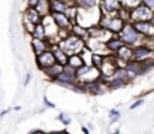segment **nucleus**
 Listing matches in <instances>:
<instances>
[{"instance_id":"nucleus-25","label":"nucleus","mask_w":154,"mask_h":134,"mask_svg":"<svg viewBox=\"0 0 154 134\" xmlns=\"http://www.w3.org/2000/svg\"><path fill=\"white\" fill-rule=\"evenodd\" d=\"M50 4H51V1H50V0H39V1H38V4L35 6V9H36L42 16H45V15L51 13V10H50Z\"/></svg>"},{"instance_id":"nucleus-2","label":"nucleus","mask_w":154,"mask_h":134,"mask_svg":"<svg viewBox=\"0 0 154 134\" xmlns=\"http://www.w3.org/2000/svg\"><path fill=\"white\" fill-rule=\"evenodd\" d=\"M58 45L67 55H73V54H81L82 52V49L85 48V40L70 33L66 39L60 40Z\"/></svg>"},{"instance_id":"nucleus-30","label":"nucleus","mask_w":154,"mask_h":134,"mask_svg":"<svg viewBox=\"0 0 154 134\" xmlns=\"http://www.w3.org/2000/svg\"><path fill=\"white\" fill-rule=\"evenodd\" d=\"M58 121H60L63 125H69V124L72 122V118H70L67 113H63V112H61V113L58 115Z\"/></svg>"},{"instance_id":"nucleus-41","label":"nucleus","mask_w":154,"mask_h":134,"mask_svg":"<svg viewBox=\"0 0 154 134\" xmlns=\"http://www.w3.org/2000/svg\"><path fill=\"white\" fill-rule=\"evenodd\" d=\"M151 22H153V25H154V16H153V18H151Z\"/></svg>"},{"instance_id":"nucleus-20","label":"nucleus","mask_w":154,"mask_h":134,"mask_svg":"<svg viewBox=\"0 0 154 134\" xmlns=\"http://www.w3.org/2000/svg\"><path fill=\"white\" fill-rule=\"evenodd\" d=\"M123 45L124 43H123V40L120 39L118 34H112V36L106 40V48H108V51H109L111 54H115Z\"/></svg>"},{"instance_id":"nucleus-18","label":"nucleus","mask_w":154,"mask_h":134,"mask_svg":"<svg viewBox=\"0 0 154 134\" xmlns=\"http://www.w3.org/2000/svg\"><path fill=\"white\" fill-rule=\"evenodd\" d=\"M51 15H52V18H54V21H55V24H57L60 28H69V30H70L73 21H72L66 13H57V12H52Z\"/></svg>"},{"instance_id":"nucleus-16","label":"nucleus","mask_w":154,"mask_h":134,"mask_svg":"<svg viewBox=\"0 0 154 134\" xmlns=\"http://www.w3.org/2000/svg\"><path fill=\"white\" fill-rule=\"evenodd\" d=\"M23 21L24 22H30V24H39V22H42V15L35 9V7H26V10H24V13H23Z\"/></svg>"},{"instance_id":"nucleus-3","label":"nucleus","mask_w":154,"mask_h":134,"mask_svg":"<svg viewBox=\"0 0 154 134\" xmlns=\"http://www.w3.org/2000/svg\"><path fill=\"white\" fill-rule=\"evenodd\" d=\"M102 78V73H100V69L91 66V64H84L82 67L76 69V79L78 82L81 84H85V82H91V81H97Z\"/></svg>"},{"instance_id":"nucleus-24","label":"nucleus","mask_w":154,"mask_h":134,"mask_svg":"<svg viewBox=\"0 0 154 134\" xmlns=\"http://www.w3.org/2000/svg\"><path fill=\"white\" fill-rule=\"evenodd\" d=\"M67 64L76 70V69L82 67L85 63H84V60H82L81 54H73V55H69V61H67Z\"/></svg>"},{"instance_id":"nucleus-17","label":"nucleus","mask_w":154,"mask_h":134,"mask_svg":"<svg viewBox=\"0 0 154 134\" xmlns=\"http://www.w3.org/2000/svg\"><path fill=\"white\" fill-rule=\"evenodd\" d=\"M32 49L35 52V55H39L48 49H51V43L45 39H36V37H32Z\"/></svg>"},{"instance_id":"nucleus-39","label":"nucleus","mask_w":154,"mask_h":134,"mask_svg":"<svg viewBox=\"0 0 154 134\" xmlns=\"http://www.w3.org/2000/svg\"><path fill=\"white\" fill-rule=\"evenodd\" d=\"M48 134H67V133L63 130V131H52V133H48Z\"/></svg>"},{"instance_id":"nucleus-27","label":"nucleus","mask_w":154,"mask_h":134,"mask_svg":"<svg viewBox=\"0 0 154 134\" xmlns=\"http://www.w3.org/2000/svg\"><path fill=\"white\" fill-rule=\"evenodd\" d=\"M32 37H36V39H45L47 40V31H45V27L42 22L36 24L33 33H32Z\"/></svg>"},{"instance_id":"nucleus-15","label":"nucleus","mask_w":154,"mask_h":134,"mask_svg":"<svg viewBox=\"0 0 154 134\" xmlns=\"http://www.w3.org/2000/svg\"><path fill=\"white\" fill-rule=\"evenodd\" d=\"M124 69L127 70V75H129L130 79H133V78H136V76H141V75H144V73L147 72L145 67H144V64L139 63V61H135V60L129 61V63L124 66Z\"/></svg>"},{"instance_id":"nucleus-38","label":"nucleus","mask_w":154,"mask_h":134,"mask_svg":"<svg viewBox=\"0 0 154 134\" xmlns=\"http://www.w3.org/2000/svg\"><path fill=\"white\" fill-rule=\"evenodd\" d=\"M30 134H47V133H44L42 130H35V131H32Z\"/></svg>"},{"instance_id":"nucleus-12","label":"nucleus","mask_w":154,"mask_h":134,"mask_svg":"<svg viewBox=\"0 0 154 134\" xmlns=\"http://www.w3.org/2000/svg\"><path fill=\"white\" fill-rule=\"evenodd\" d=\"M132 24H133V27L136 28V31H138L141 36H144L145 39L154 36V25L151 21H133Z\"/></svg>"},{"instance_id":"nucleus-1","label":"nucleus","mask_w":154,"mask_h":134,"mask_svg":"<svg viewBox=\"0 0 154 134\" xmlns=\"http://www.w3.org/2000/svg\"><path fill=\"white\" fill-rule=\"evenodd\" d=\"M118 36H120V39L123 40V43L127 45V46H132V48H135V46H138V45H142L145 42V37L141 36V34L136 31V28L133 27L132 22H126V24L123 25V28L118 31Z\"/></svg>"},{"instance_id":"nucleus-31","label":"nucleus","mask_w":154,"mask_h":134,"mask_svg":"<svg viewBox=\"0 0 154 134\" xmlns=\"http://www.w3.org/2000/svg\"><path fill=\"white\" fill-rule=\"evenodd\" d=\"M120 116H121V113H120L117 109H111V110H109V118H111V122L118 121V119H120Z\"/></svg>"},{"instance_id":"nucleus-14","label":"nucleus","mask_w":154,"mask_h":134,"mask_svg":"<svg viewBox=\"0 0 154 134\" xmlns=\"http://www.w3.org/2000/svg\"><path fill=\"white\" fill-rule=\"evenodd\" d=\"M115 57H117L118 66H121V63H123V66H126L129 61L133 60V48H132V46H127V45H123V46L115 52Z\"/></svg>"},{"instance_id":"nucleus-19","label":"nucleus","mask_w":154,"mask_h":134,"mask_svg":"<svg viewBox=\"0 0 154 134\" xmlns=\"http://www.w3.org/2000/svg\"><path fill=\"white\" fill-rule=\"evenodd\" d=\"M51 51L54 52V55H55V61H57V63H60V64H63V66L67 64V61H69V55L60 48V45L58 43L51 45Z\"/></svg>"},{"instance_id":"nucleus-5","label":"nucleus","mask_w":154,"mask_h":134,"mask_svg":"<svg viewBox=\"0 0 154 134\" xmlns=\"http://www.w3.org/2000/svg\"><path fill=\"white\" fill-rule=\"evenodd\" d=\"M153 16H154V10H151L144 3H141L139 6L132 9V12H130V22H133V21H151Z\"/></svg>"},{"instance_id":"nucleus-10","label":"nucleus","mask_w":154,"mask_h":134,"mask_svg":"<svg viewBox=\"0 0 154 134\" xmlns=\"http://www.w3.org/2000/svg\"><path fill=\"white\" fill-rule=\"evenodd\" d=\"M52 82L57 84V85H60V87H63V88H70L72 85H75V84L78 82V79H76V75H75V73L63 72V73H60Z\"/></svg>"},{"instance_id":"nucleus-33","label":"nucleus","mask_w":154,"mask_h":134,"mask_svg":"<svg viewBox=\"0 0 154 134\" xmlns=\"http://www.w3.org/2000/svg\"><path fill=\"white\" fill-rule=\"evenodd\" d=\"M142 3H144L145 6H148L151 10H154V0H142Z\"/></svg>"},{"instance_id":"nucleus-11","label":"nucleus","mask_w":154,"mask_h":134,"mask_svg":"<svg viewBox=\"0 0 154 134\" xmlns=\"http://www.w3.org/2000/svg\"><path fill=\"white\" fill-rule=\"evenodd\" d=\"M112 34L114 33H111L109 30H106L100 24L93 25V27L88 28V37H93V39H97V40H102V42H106Z\"/></svg>"},{"instance_id":"nucleus-8","label":"nucleus","mask_w":154,"mask_h":134,"mask_svg":"<svg viewBox=\"0 0 154 134\" xmlns=\"http://www.w3.org/2000/svg\"><path fill=\"white\" fill-rule=\"evenodd\" d=\"M54 63H57V61H55V55H54V52H52L51 49H48V51H45V52L36 55V64H38V67H39L42 72H44L45 69H48L50 66H52Z\"/></svg>"},{"instance_id":"nucleus-28","label":"nucleus","mask_w":154,"mask_h":134,"mask_svg":"<svg viewBox=\"0 0 154 134\" xmlns=\"http://www.w3.org/2000/svg\"><path fill=\"white\" fill-rule=\"evenodd\" d=\"M121 1V6L126 7V9H135L136 6H139L142 3V0H120Z\"/></svg>"},{"instance_id":"nucleus-36","label":"nucleus","mask_w":154,"mask_h":134,"mask_svg":"<svg viewBox=\"0 0 154 134\" xmlns=\"http://www.w3.org/2000/svg\"><path fill=\"white\" fill-rule=\"evenodd\" d=\"M81 131H82L84 134H90V130H88L85 125H82V127H81Z\"/></svg>"},{"instance_id":"nucleus-6","label":"nucleus","mask_w":154,"mask_h":134,"mask_svg":"<svg viewBox=\"0 0 154 134\" xmlns=\"http://www.w3.org/2000/svg\"><path fill=\"white\" fill-rule=\"evenodd\" d=\"M150 58H154V49L150 48L148 45L142 43L133 48V60L135 61L144 63V61H147Z\"/></svg>"},{"instance_id":"nucleus-37","label":"nucleus","mask_w":154,"mask_h":134,"mask_svg":"<svg viewBox=\"0 0 154 134\" xmlns=\"http://www.w3.org/2000/svg\"><path fill=\"white\" fill-rule=\"evenodd\" d=\"M29 82H30V73H27V75H26V79H24V85H29Z\"/></svg>"},{"instance_id":"nucleus-42","label":"nucleus","mask_w":154,"mask_h":134,"mask_svg":"<svg viewBox=\"0 0 154 134\" xmlns=\"http://www.w3.org/2000/svg\"><path fill=\"white\" fill-rule=\"evenodd\" d=\"M50 1H52V0H50Z\"/></svg>"},{"instance_id":"nucleus-35","label":"nucleus","mask_w":154,"mask_h":134,"mask_svg":"<svg viewBox=\"0 0 154 134\" xmlns=\"http://www.w3.org/2000/svg\"><path fill=\"white\" fill-rule=\"evenodd\" d=\"M38 1H39V0H27V6H29V7H35V6L38 4Z\"/></svg>"},{"instance_id":"nucleus-34","label":"nucleus","mask_w":154,"mask_h":134,"mask_svg":"<svg viewBox=\"0 0 154 134\" xmlns=\"http://www.w3.org/2000/svg\"><path fill=\"white\" fill-rule=\"evenodd\" d=\"M44 103H45V106H47V107H51V109H55V104H54L52 101H50V100H48L47 97H44Z\"/></svg>"},{"instance_id":"nucleus-13","label":"nucleus","mask_w":154,"mask_h":134,"mask_svg":"<svg viewBox=\"0 0 154 134\" xmlns=\"http://www.w3.org/2000/svg\"><path fill=\"white\" fill-rule=\"evenodd\" d=\"M85 46H87L93 54H102V55H109V54H111V52L108 51V48H106V42L93 39V37H88V39L85 40Z\"/></svg>"},{"instance_id":"nucleus-9","label":"nucleus","mask_w":154,"mask_h":134,"mask_svg":"<svg viewBox=\"0 0 154 134\" xmlns=\"http://www.w3.org/2000/svg\"><path fill=\"white\" fill-rule=\"evenodd\" d=\"M84 88H85V92L88 94H93V95H97V94H103L108 91V87H106V82L105 79H97V81H91V82H85L84 84Z\"/></svg>"},{"instance_id":"nucleus-23","label":"nucleus","mask_w":154,"mask_h":134,"mask_svg":"<svg viewBox=\"0 0 154 134\" xmlns=\"http://www.w3.org/2000/svg\"><path fill=\"white\" fill-rule=\"evenodd\" d=\"M69 9V4H66L63 0H52L51 4H50V10L52 12H57V13H66Z\"/></svg>"},{"instance_id":"nucleus-4","label":"nucleus","mask_w":154,"mask_h":134,"mask_svg":"<svg viewBox=\"0 0 154 134\" xmlns=\"http://www.w3.org/2000/svg\"><path fill=\"white\" fill-rule=\"evenodd\" d=\"M99 24H100L102 27H105L106 30H109L111 33L118 34V31L123 28V25H124L126 22H124L118 15H102Z\"/></svg>"},{"instance_id":"nucleus-40","label":"nucleus","mask_w":154,"mask_h":134,"mask_svg":"<svg viewBox=\"0 0 154 134\" xmlns=\"http://www.w3.org/2000/svg\"><path fill=\"white\" fill-rule=\"evenodd\" d=\"M111 134H120V130H117V131H114V133H111Z\"/></svg>"},{"instance_id":"nucleus-26","label":"nucleus","mask_w":154,"mask_h":134,"mask_svg":"<svg viewBox=\"0 0 154 134\" xmlns=\"http://www.w3.org/2000/svg\"><path fill=\"white\" fill-rule=\"evenodd\" d=\"M75 6L79 9H88L99 6V0H75Z\"/></svg>"},{"instance_id":"nucleus-29","label":"nucleus","mask_w":154,"mask_h":134,"mask_svg":"<svg viewBox=\"0 0 154 134\" xmlns=\"http://www.w3.org/2000/svg\"><path fill=\"white\" fill-rule=\"evenodd\" d=\"M105 57H106V55H102V54H93V55H91V66H94V67L99 69L103 64Z\"/></svg>"},{"instance_id":"nucleus-43","label":"nucleus","mask_w":154,"mask_h":134,"mask_svg":"<svg viewBox=\"0 0 154 134\" xmlns=\"http://www.w3.org/2000/svg\"><path fill=\"white\" fill-rule=\"evenodd\" d=\"M99 1H100V0H99Z\"/></svg>"},{"instance_id":"nucleus-21","label":"nucleus","mask_w":154,"mask_h":134,"mask_svg":"<svg viewBox=\"0 0 154 134\" xmlns=\"http://www.w3.org/2000/svg\"><path fill=\"white\" fill-rule=\"evenodd\" d=\"M44 72H45V75H47L51 81H54L60 73H63V72H64V66H63V64H60V63H54V64L50 66L48 69H45Z\"/></svg>"},{"instance_id":"nucleus-7","label":"nucleus","mask_w":154,"mask_h":134,"mask_svg":"<svg viewBox=\"0 0 154 134\" xmlns=\"http://www.w3.org/2000/svg\"><path fill=\"white\" fill-rule=\"evenodd\" d=\"M99 7L102 10V15H117L118 10L121 9V1L120 0H100Z\"/></svg>"},{"instance_id":"nucleus-22","label":"nucleus","mask_w":154,"mask_h":134,"mask_svg":"<svg viewBox=\"0 0 154 134\" xmlns=\"http://www.w3.org/2000/svg\"><path fill=\"white\" fill-rule=\"evenodd\" d=\"M70 33L75 34V36H78V37H81V39H84V40L88 39V28L84 27V25H81V24H78V22H73L72 24Z\"/></svg>"},{"instance_id":"nucleus-32","label":"nucleus","mask_w":154,"mask_h":134,"mask_svg":"<svg viewBox=\"0 0 154 134\" xmlns=\"http://www.w3.org/2000/svg\"><path fill=\"white\" fill-rule=\"evenodd\" d=\"M145 103V100L144 98H139V100H136V101H133V104H130V109L133 110V109H136V107H139V106H142Z\"/></svg>"}]
</instances>
